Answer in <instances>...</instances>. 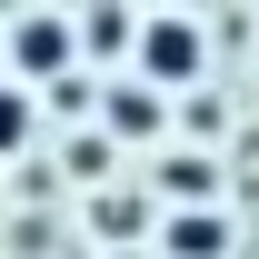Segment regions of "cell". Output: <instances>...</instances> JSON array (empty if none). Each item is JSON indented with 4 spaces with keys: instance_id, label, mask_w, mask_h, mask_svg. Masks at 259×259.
<instances>
[{
    "instance_id": "3957f363",
    "label": "cell",
    "mask_w": 259,
    "mask_h": 259,
    "mask_svg": "<svg viewBox=\"0 0 259 259\" xmlns=\"http://www.w3.org/2000/svg\"><path fill=\"white\" fill-rule=\"evenodd\" d=\"M220 239H229L220 220H180L169 229V259H220Z\"/></svg>"
},
{
    "instance_id": "277c9868",
    "label": "cell",
    "mask_w": 259,
    "mask_h": 259,
    "mask_svg": "<svg viewBox=\"0 0 259 259\" xmlns=\"http://www.w3.org/2000/svg\"><path fill=\"white\" fill-rule=\"evenodd\" d=\"M20 130H30V100H20V90H0V150H20Z\"/></svg>"
},
{
    "instance_id": "6da1fadb",
    "label": "cell",
    "mask_w": 259,
    "mask_h": 259,
    "mask_svg": "<svg viewBox=\"0 0 259 259\" xmlns=\"http://www.w3.org/2000/svg\"><path fill=\"white\" fill-rule=\"evenodd\" d=\"M190 60H199V40H190V20H160V30H150V70H160V80H180Z\"/></svg>"
},
{
    "instance_id": "7a4b0ae2",
    "label": "cell",
    "mask_w": 259,
    "mask_h": 259,
    "mask_svg": "<svg viewBox=\"0 0 259 259\" xmlns=\"http://www.w3.org/2000/svg\"><path fill=\"white\" fill-rule=\"evenodd\" d=\"M20 60H30V70H60L70 60V30H60V20H20Z\"/></svg>"
}]
</instances>
